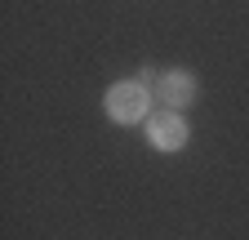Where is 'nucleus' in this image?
I'll return each instance as SVG.
<instances>
[{
  "label": "nucleus",
  "instance_id": "1",
  "mask_svg": "<svg viewBox=\"0 0 249 240\" xmlns=\"http://www.w3.org/2000/svg\"><path fill=\"white\" fill-rule=\"evenodd\" d=\"M151 103H156V94H151L142 80H120V85L107 89V98H103V107H107V116L116 120V125L151 120Z\"/></svg>",
  "mask_w": 249,
  "mask_h": 240
},
{
  "label": "nucleus",
  "instance_id": "2",
  "mask_svg": "<svg viewBox=\"0 0 249 240\" xmlns=\"http://www.w3.org/2000/svg\"><path fill=\"white\" fill-rule=\"evenodd\" d=\"M187 138H192V129H187V120H182V111H151V120H147V142L156 147V152H182L187 147Z\"/></svg>",
  "mask_w": 249,
  "mask_h": 240
},
{
  "label": "nucleus",
  "instance_id": "3",
  "mask_svg": "<svg viewBox=\"0 0 249 240\" xmlns=\"http://www.w3.org/2000/svg\"><path fill=\"white\" fill-rule=\"evenodd\" d=\"M151 94L160 98L169 111H182V107L196 103V76L192 71H165V76H156Z\"/></svg>",
  "mask_w": 249,
  "mask_h": 240
}]
</instances>
